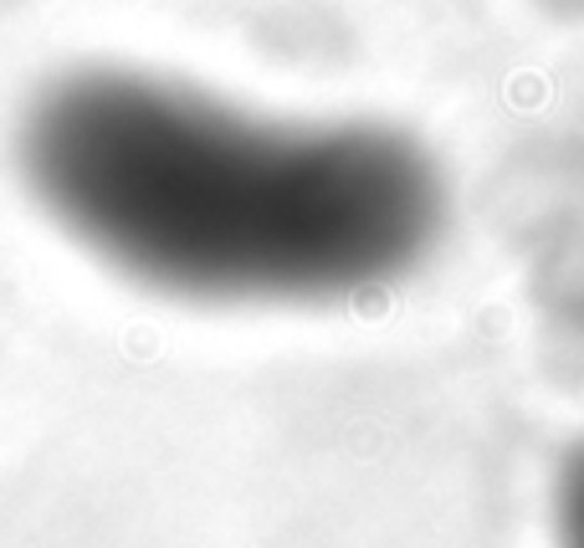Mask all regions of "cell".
Masks as SVG:
<instances>
[{"label": "cell", "mask_w": 584, "mask_h": 548, "mask_svg": "<svg viewBox=\"0 0 584 548\" xmlns=\"http://www.w3.org/2000/svg\"><path fill=\"white\" fill-rule=\"evenodd\" d=\"M554 548H584V441L554 476Z\"/></svg>", "instance_id": "obj_2"}, {"label": "cell", "mask_w": 584, "mask_h": 548, "mask_svg": "<svg viewBox=\"0 0 584 548\" xmlns=\"http://www.w3.org/2000/svg\"><path fill=\"white\" fill-rule=\"evenodd\" d=\"M11 154L37 211L92 262L216 308L384 293L452 220L436 154L405 128L246 109L128 62L47 77Z\"/></svg>", "instance_id": "obj_1"}]
</instances>
